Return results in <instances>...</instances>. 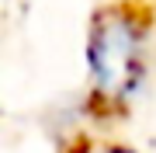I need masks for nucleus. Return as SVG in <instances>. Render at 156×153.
<instances>
[{
	"instance_id": "obj_1",
	"label": "nucleus",
	"mask_w": 156,
	"mask_h": 153,
	"mask_svg": "<svg viewBox=\"0 0 156 153\" xmlns=\"http://www.w3.org/2000/svg\"><path fill=\"white\" fill-rule=\"evenodd\" d=\"M90 108L118 115L132 108L149 84V21L135 7H101L87 35Z\"/></svg>"
},
{
	"instance_id": "obj_2",
	"label": "nucleus",
	"mask_w": 156,
	"mask_h": 153,
	"mask_svg": "<svg viewBox=\"0 0 156 153\" xmlns=\"http://www.w3.org/2000/svg\"><path fill=\"white\" fill-rule=\"evenodd\" d=\"M101 153H139V150H132V146H122V143H108Z\"/></svg>"
}]
</instances>
